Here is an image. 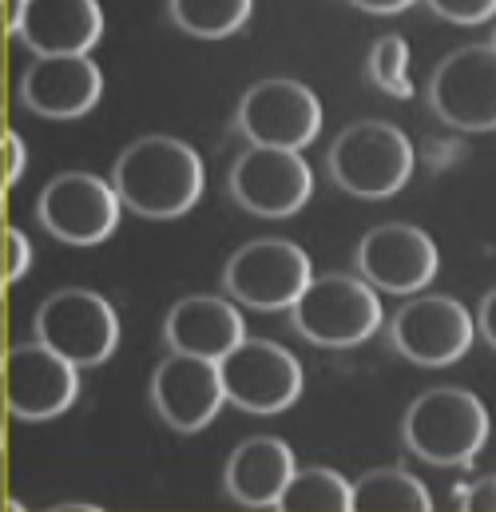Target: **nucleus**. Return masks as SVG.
Segmentation results:
<instances>
[{
	"label": "nucleus",
	"mask_w": 496,
	"mask_h": 512,
	"mask_svg": "<svg viewBox=\"0 0 496 512\" xmlns=\"http://www.w3.org/2000/svg\"><path fill=\"white\" fill-rule=\"evenodd\" d=\"M207 171L191 143L175 135H143L116 159L112 187L127 211L143 219H179L203 195Z\"/></svg>",
	"instance_id": "nucleus-1"
},
{
	"label": "nucleus",
	"mask_w": 496,
	"mask_h": 512,
	"mask_svg": "<svg viewBox=\"0 0 496 512\" xmlns=\"http://www.w3.org/2000/svg\"><path fill=\"white\" fill-rule=\"evenodd\" d=\"M489 429L493 425H489L485 401L457 385L425 389L421 397H413V405L405 409V421H401L405 449L441 469L469 465L485 449Z\"/></svg>",
	"instance_id": "nucleus-2"
},
{
	"label": "nucleus",
	"mask_w": 496,
	"mask_h": 512,
	"mask_svg": "<svg viewBox=\"0 0 496 512\" xmlns=\"http://www.w3.org/2000/svg\"><path fill=\"white\" fill-rule=\"evenodd\" d=\"M294 330L326 350H350L362 346L381 326V298L366 278L354 274H322L310 278L306 290L290 306Z\"/></svg>",
	"instance_id": "nucleus-3"
},
{
	"label": "nucleus",
	"mask_w": 496,
	"mask_h": 512,
	"mask_svg": "<svg viewBox=\"0 0 496 512\" xmlns=\"http://www.w3.org/2000/svg\"><path fill=\"white\" fill-rule=\"evenodd\" d=\"M330 175L358 199H393L413 179V143L389 120H358L334 139Z\"/></svg>",
	"instance_id": "nucleus-4"
},
{
	"label": "nucleus",
	"mask_w": 496,
	"mask_h": 512,
	"mask_svg": "<svg viewBox=\"0 0 496 512\" xmlns=\"http://www.w3.org/2000/svg\"><path fill=\"white\" fill-rule=\"evenodd\" d=\"M36 342L68 358L72 366H100L120 346V318L96 290H56L36 310Z\"/></svg>",
	"instance_id": "nucleus-5"
},
{
	"label": "nucleus",
	"mask_w": 496,
	"mask_h": 512,
	"mask_svg": "<svg viewBox=\"0 0 496 512\" xmlns=\"http://www.w3.org/2000/svg\"><path fill=\"white\" fill-rule=\"evenodd\" d=\"M219 378L231 405L254 417H274L290 409L302 393V366L290 350L266 338H243L219 358Z\"/></svg>",
	"instance_id": "nucleus-6"
},
{
	"label": "nucleus",
	"mask_w": 496,
	"mask_h": 512,
	"mask_svg": "<svg viewBox=\"0 0 496 512\" xmlns=\"http://www.w3.org/2000/svg\"><path fill=\"white\" fill-rule=\"evenodd\" d=\"M36 215L48 235L72 247H96L104 243L124 215V203L116 187L92 171H64L56 175L36 203Z\"/></svg>",
	"instance_id": "nucleus-7"
},
{
	"label": "nucleus",
	"mask_w": 496,
	"mask_h": 512,
	"mask_svg": "<svg viewBox=\"0 0 496 512\" xmlns=\"http://www.w3.org/2000/svg\"><path fill=\"white\" fill-rule=\"evenodd\" d=\"M310 278V255L286 239H254L243 251H235L223 270L227 294L254 310H290Z\"/></svg>",
	"instance_id": "nucleus-8"
},
{
	"label": "nucleus",
	"mask_w": 496,
	"mask_h": 512,
	"mask_svg": "<svg viewBox=\"0 0 496 512\" xmlns=\"http://www.w3.org/2000/svg\"><path fill=\"white\" fill-rule=\"evenodd\" d=\"M429 104L441 124L457 131H496V48L469 44L449 52L433 80Z\"/></svg>",
	"instance_id": "nucleus-9"
},
{
	"label": "nucleus",
	"mask_w": 496,
	"mask_h": 512,
	"mask_svg": "<svg viewBox=\"0 0 496 512\" xmlns=\"http://www.w3.org/2000/svg\"><path fill=\"white\" fill-rule=\"evenodd\" d=\"M314 191L310 163L290 147H262L250 143L247 155L231 167V195L235 203L258 219H290L306 207Z\"/></svg>",
	"instance_id": "nucleus-10"
},
{
	"label": "nucleus",
	"mask_w": 496,
	"mask_h": 512,
	"mask_svg": "<svg viewBox=\"0 0 496 512\" xmlns=\"http://www.w3.org/2000/svg\"><path fill=\"white\" fill-rule=\"evenodd\" d=\"M393 346L417 366H453L473 350L477 318L445 294H421L393 314Z\"/></svg>",
	"instance_id": "nucleus-11"
},
{
	"label": "nucleus",
	"mask_w": 496,
	"mask_h": 512,
	"mask_svg": "<svg viewBox=\"0 0 496 512\" xmlns=\"http://www.w3.org/2000/svg\"><path fill=\"white\" fill-rule=\"evenodd\" d=\"M4 397L12 417L20 421H48L72 409L80 393V366L48 350L44 342L12 346L4 358Z\"/></svg>",
	"instance_id": "nucleus-12"
},
{
	"label": "nucleus",
	"mask_w": 496,
	"mask_h": 512,
	"mask_svg": "<svg viewBox=\"0 0 496 512\" xmlns=\"http://www.w3.org/2000/svg\"><path fill=\"white\" fill-rule=\"evenodd\" d=\"M239 131L262 147L302 151L322 131V104L298 80H258L239 104Z\"/></svg>",
	"instance_id": "nucleus-13"
},
{
	"label": "nucleus",
	"mask_w": 496,
	"mask_h": 512,
	"mask_svg": "<svg viewBox=\"0 0 496 512\" xmlns=\"http://www.w3.org/2000/svg\"><path fill=\"white\" fill-rule=\"evenodd\" d=\"M151 405L179 433L207 429L219 417V409L227 405L223 378H219V362L199 358V354L171 350L155 366V374H151Z\"/></svg>",
	"instance_id": "nucleus-14"
},
{
	"label": "nucleus",
	"mask_w": 496,
	"mask_h": 512,
	"mask_svg": "<svg viewBox=\"0 0 496 512\" xmlns=\"http://www.w3.org/2000/svg\"><path fill=\"white\" fill-rule=\"evenodd\" d=\"M104 96V72L88 52L36 56L20 76V100L44 120H80Z\"/></svg>",
	"instance_id": "nucleus-15"
},
{
	"label": "nucleus",
	"mask_w": 496,
	"mask_h": 512,
	"mask_svg": "<svg viewBox=\"0 0 496 512\" xmlns=\"http://www.w3.org/2000/svg\"><path fill=\"white\" fill-rule=\"evenodd\" d=\"M358 270L373 290L417 294L437 274V243L413 223H381L358 243Z\"/></svg>",
	"instance_id": "nucleus-16"
},
{
	"label": "nucleus",
	"mask_w": 496,
	"mask_h": 512,
	"mask_svg": "<svg viewBox=\"0 0 496 512\" xmlns=\"http://www.w3.org/2000/svg\"><path fill=\"white\" fill-rule=\"evenodd\" d=\"M163 338L179 354H199V358L219 362L231 346L247 338V322L235 302L219 294H191L167 310Z\"/></svg>",
	"instance_id": "nucleus-17"
},
{
	"label": "nucleus",
	"mask_w": 496,
	"mask_h": 512,
	"mask_svg": "<svg viewBox=\"0 0 496 512\" xmlns=\"http://www.w3.org/2000/svg\"><path fill=\"white\" fill-rule=\"evenodd\" d=\"M16 32L36 56L92 52L104 36V8L100 0H24Z\"/></svg>",
	"instance_id": "nucleus-18"
},
{
	"label": "nucleus",
	"mask_w": 496,
	"mask_h": 512,
	"mask_svg": "<svg viewBox=\"0 0 496 512\" xmlns=\"http://www.w3.org/2000/svg\"><path fill=\"white\" fill-rule=\"evenodd\" d=\"M294 453L282 437H247L231 461H227V473H223V485H227V497L235 505H247V509H278V497L282 489L290 485L294 477Z\"/></svg>",
	"instance_id": "nucleus-19"
},
{
	"label": "nucleus",
	"mask_w": 496,
	"mask_h": 512,
	"mask_svg": "<svg viewBox=\"0 0 496 512\" xmlns=\"http://www.w3.org/2000/svg\"><path fill=\"white\" fill-rule=\"evenodd\" d=\"M370 509L429 512L433 509V497H429V489L413 473H405L397 465H385V469L362 473V481H354V512H370Z\"/></svg>",
	"instance_id": "nucleus-20"
},
{
	"label": "nucleus",
	"mask_w": 496,
	"mask_h": 512,
	"mask_svg": "<svg viewBox=\"0 0 496 512\" xmlns=\"http://www.w3.org/2000/svg\"><path fill=\"white\" fill-rule=\"evenodd\" d=\"M278 509L290 512H354V485L338 473V469H322V465H310V469H294L290 485L282 489L278 497Z\"/></svg>",
	"instance_id": "nucleus-21"
},
{
	"label": "nucleus",
	"mask_w": 496,
	"mask_h": 512,
	"mask_svg": "<svg viewBox=\"0 0 496 512\" xmlns=\"http://www.w3.org/2000/svg\"><path fill=\"white\" fill-rule=\"evenodd\" d=\"M171 20L199 40L235 36L254 12V0H167Z\"/></svg>",
	"instance_id": "nucleus-22"
},
{
	"label": "nucleus",
	"mask_w": 496,
	"mask_h": 512,
	"mask_svg": "<svg viewBox=\"0 0 496 512\" xmlns=\"http://www.w3.org/2000/svg\"><path fill=\"white\" fill-rule=\"evenodd\" d=\"M370 80L373 88H381L393 100H409L413 84H409V44L401 36H381L370 48Z\"/></svg>",
	"instance_id": "nucleus-23"
},
{
	"label": "nucleus",
	"mask_w": 496,
	"mask_h": 512,
	"mask_svg": "<svg viewBox=\"0 0 496 512\" xmlns=\"http://www.w3.org/2000/svg\"><path fill=\"white\" fill-rule=\"evenodd\" d=\"M429 8L453 24H485L496 16V0H429Z\"/></svg>",
	"instance_id": "nucleus-24"
},
{
	"label": "nucleus",
	"mask_w": 496,
	"mask_h": 512,
	"mask_svg": "<svg viewBox=\"0 0 496 512\" xmlns=\"http://www.w3.org/2000/svg\"><path fill=\"white\" fill-rule=\"evenodd\" d=\"M28 266H32V247H28L24 231L8 227V231H4V278L16 282V278H24Z\"/></svg>",
	"instance_id": "nucleus-25"
},
{
	"label": "nucleus",
	"mask_w": 496,
	"mask_h": 512,
	"mask_svg": "<svg viewBox=\"0 0 496 512\" xmlns=\"http://www.w3.org/2000/svg\"><path fill=\"white\" fill-rule=\"evenodd\" d=\"M4 155H8V179L16 183L24 175V163H28V151H24V143H20L16 131H4Z\"/></svg>",
	"instance_id": "nucleus-26"
},
{
	"label": "nucleus",
	"mask_w": 496,
	"mask_h": 512,
	"mask_svg": "<svg viewBox=\"0 0 496 512\" xmlns=\"http://www.w3.org/2000/svg\"><path fill=\"white\" fill-rule=\"evenodd\" d=\"M477 330H481V338L489 342L496 350V286L485 294V302H481V314H477Z\"/></svg>",
	"instance_id": "nucleus-27"
},
{
	"label": "nucleus",
	"mask_w": 496,
	"mask_h": 512,
	"mask_svg": "<svg viewBox=\"0 0 496 512\" xmlns=\"http://www.w3.org/2000/svg\"><path fill=\"white\" fill-rule=\"evenodd\" d=\"M465 509H496V477H485L481 485H473V489H469Z\"/></svg>",
	"instance_id": "nucleus-28"
},
{
	"label": "nucleus",
	"mask_w": 496,
	"mask_h": 512,
	"mask_svg": "<svg viewBox=\"0 0 496 512\" xmlns=\"http://www.w3.org/2000/svg\"><path fill=\"white\" fill-rule=\"evenodd\" d=\"M350 4L362 8V12H373V16H397V12L413 8L417 0H350Z\"/></svg>",
	"instance_id": "nucleus-29"
},
{
	"label": "nucleus",
	"mask_w": 496,
	"mask_h": 512,
	"mask_svg": "<svg viewBox=\"0 0 496 512\" xmlns=\"http://www.w3.org/2000/svg\"><path fill=\"white\" fill-rule=\"evenodd\" d=\"M0 12H4V20H8V28L16 32V24H20V12H24V0H0Z\"/></svg>",
	"instance_id": "nucleus-30"
},
{
	"label": "nucleus",
	"mask_w": 496,
	"mask_h": 512,
	"mask_svg": "<svg viewBox=\"0 0 496 512\" xmlns=\"http://www.w3.org/2000/svg\"><path fill=\"white\" fill-rule=\"evenodd\" d=\"M12 179H8V155H4V135H0V215H4V195H8Z\"/></svg>",
	"instance_id": "nucleus-31"
},
{
	"label": "nucleus",
	"mask_w": 496,
	"mask_h": 512,
	"mask_svg": "<svg viewBox=\"0 0 496 512\" xmlns=\"http://www.w3.org/2000/svg\"><path fill=\"white\" fill-rule=\"evenodd\" d=\"M8 20H4V12H0V80H4V64H8Z\"/></svg>",
	"instance_id": "nucleus-32"
},
{
	"label": "nucleus",
	"mask_w": 496,
	"mask_h": 512,
	"mask_svg": "<svg viewBox=\"0 0 496 512\" xmlns=\"http://www.w3.org/2000/svg\"><path fill=\"white\" fill-rule=\"evenodd\" d=\"M8 417H12V409H8V397H4V382H0V449H4V437H8Z\"/></svg>",
	"instance_id": "nucleus-33"
},
{
	"label": "nucleus",
	"mask_w": 496,
	"mask_h": 512,
	"mask_svg": "<svg viewBox=\"0 0 496 512\" xmlns=\"http://www.w3.org/2000/svg\"><path fill=\"white\" fill-rule=\"evenodd\" d=\"M4 358H8V330H4V306H0V370H4Z\"/></svg>",
	"instance_id": "nucleus-34"
},
{
	"label": "nucleus",
	"mask_w": 496,
	"mask_h": 512,
	"mask_svg": "<svg viewBox=\"0 0 496 512\" xmlns=\"http://www.w3.org/2000/svg\"><path fill=\"white\" fill-rule=\"evenodd\" d=\"M4 282L8 278H4V235H0V290H4Z\"/></svg>",
	"instance_id": "nucleus-35"
},
{
	"label": "nucleus",
	"mask_w": 496,
	"mask_h": 512,
	"mask_svg": "<svg viewBox=\"0 0 496 512\" xmlns=\"http://www.w3.org/2000/svg\"><path fill=\"white\" fill-rule=\"evenodd\" d=\"M0 116H4V80H0Z\"/></svg>",
	"instance_id": "nucleus-36"
},
{
	"label": "nucleus",
	"mask_w": 496,
	"mask_h": 512,
	"mask_svg": "<svg viewBox=\"0 0 496 512\" xmlns=\"http://www.w3.org/2000/svg\"><path fill=\"white\" fill-rule=\"evenodd\" d=\"M4 131H8V128H4V116H0V135H4Z\"/></svg>",
	"instance_id": "nucleus-37"
},
{
	"label": "nucleus",
	"mask_w": 496,
	"mask_h": 512,
	"mask_svg": "<svg viewBox=\"0 0 496 512\" xmlns=\"http://www.w3.org/2000/svg\"><path fill=\"white\" fill-rule=\"evenodd\" d=\"M493 48H496V32H493Z\"/></svg>",
	"instance_id": "nucleus-38"
}]
</instances>
